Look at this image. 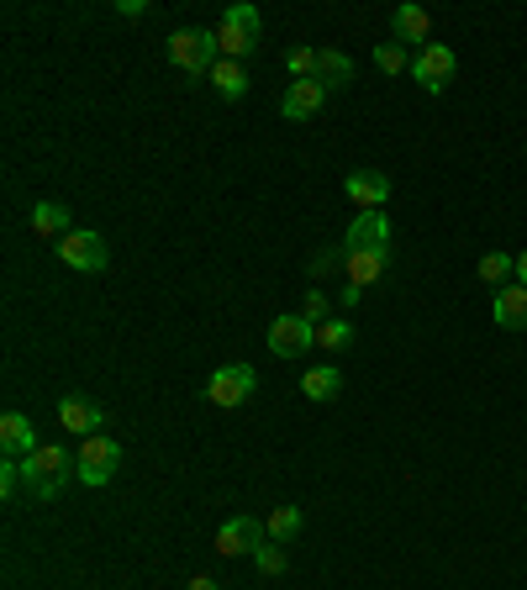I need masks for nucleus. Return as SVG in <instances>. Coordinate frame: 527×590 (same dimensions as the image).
Listing matches in <instances>:
<instances>
[{
	"instance_id": "nucleus-23",
	"label": "nucleus",
	"mask_w": 527,
	"mask_h": 590,
	"mask_svg": "<svg viewBox=\"0 0 527 590\" xmlns=\"http://www.w3.org/2000/svg\"><path fill=\"white\" fill-rule=\"evenodd\" d=\"M301 522H306V517H301V506H274L264 528H269V538H274V543H291L295 532H301Z\"/></svg>"
},
{
	"instance_id": "nucleus-33",
	"label": "nucleus",
	"mask_w": 527,
	"mask_h": 590,
	"mask_svg": "<svg viewBox=\"0 0 527 590\" xmlns=\"http://www.w3.org/2000/svg\"><path fill=\"white\" fill-rule=\"evenodd\" d=\"M185 590H222V586H216L211 575H196V580H190V586H185Z\"/></svg>"
},
{
	"instance_id": "nucleus-1",
	"label": "nucleus",
	"mask_w": 527,
	"mask_h": 590,
	"mask_svg": "<svg viewBox=\"0 0 527 590\" xmlns=\"http://www.w3.org/2000/svg\"><path fill=\"white\" fill-rule=\"evenodd\" d=\"M22 480L37 502H59L63 485L80 480V453H69L63 442H43L32 459H22Z\"/></svg>"
},
{
	"instance_id": "nucleus-11",
	"label": "nucleus",
	"mask_w": 527,
	"mask_h": 590,
	"mask_svg": "<svg viewBox=\"0 0 527 590\" xmlns=\"http://www.w3.org/2000/svg\"><path fill=\"white\" fill-rule=\"evenodd\" d=\"M343 248H349V253H380V248H390V222H385V211H359L349 237H343Z\"/></svg>"
},
{
	"instance_id": "nucleus-18",
	"label": "nucleus",
	"mask_w": 527,
	"mask_h": 590,
	"mask_svg": "<svg viewBox=\"0 0 527 590\" xmlns=\"http://www.w3.org/2000/svg\"><path fill=\"white\" fill-rule=\"evenodd\" d=\"M32 233L69 237V233H74V211L63 206V201H37V206H32Z\"/></svg>"
},
{
	"instance_id": "nucleus-12",
	"label": "nucleus",
	"mask_w": 527,
	"mask_h": 590,
	"mask_svg": "<svg viewBox=\"0 0 527 590\" xmlns=\"http://www.w3.org/2000/svg\"><path fill=\"white\" fill-rule=\"evenodd\" d=\"M343 196H349L359 211H380L385 201H390V175H380V169H353V175L343 179Z\"/></svg>"
},
{
	"instance_id": "nucleus-30",
	"label": "nucleus",
	"mask_w": 527,
	"mask_h": 590,
	"mask_svg": "<svg viewBox=\"0 0 527 590\" xmlns=\"http://www.w3.org/2000/svg\"><path fill=\"white\" fill-rule=\"evenodd\" d=\"M16 485H22V459H5V464H0V502H11Z\"/></svg>"
},
{
	"instance_id": "nucleus-26",
	"label": "nucleus",
	"mask_w": 527,
	"mask_h": 590,
	"mask_svg": "<svg viewBox=\"0 0 527 590\" xmlns=\"http://www.w3.org/2000/svg\"><path fill=\"white\" fill-rule=\"evenodd\" d=\"M375 63H380V74H407L411 54L401 48V43H380V48H375Z\"/></svg>"
},
{
	"instance_id": "nucleus-15",
	"label": "nucleus",
	"mask_w": 527,
	"mask_h": 590,
	"mask_svg": "<svg viewBox=\"0 0 527 590\" xmlns=\"http://www.w3.org/2000/svg\"><path fill=\"white\" fill-rule=\"evenodd\" d=\"M491 311H496V327H506V332H527V285H501L496 295H491Z\"/></svg>"
},
{
	"instance_id": "nucleus-20",
	"label": "nucleus",
	"mask_w": 527,
	"mask_h": 590,
	"mask_svg": "<svg viewBox=\"0 0 527 590\" xmlns=\"http://www.w3.org/2000/svg\"><path fill=\"white\" fill-rule=\"evenodd\" d=\"M211 90H216L222 101H243V95H248V69L237 59H222L211 69Z\"/></svg>"
},
{
	"instance_id": "nucleus-19",
	"label": "nucleus",
	"mask_w": 527,
	"mask_h": 590,
	"mask_svg": "<svg viewBox=\"0 0 527 590\" xmlns=\"http://www.w3.org/2000/svg\"><path fill=\"white\" fill-rule=\"evenodd\" d=\"M301 390H306V401H338L343 396V375L332 364H317V369L301 375Z\"/></svg>"
},
{
	"instance_id": "nucleus-2",
	"label": "nucleus",
	"mask_w": 527,
	"mask_h": 590,
	"mask_svg": "<svg viewBox=\"0 0 527 590\" xmlns=\"http://www.w3.org/2000/svg\"><path fill=\"white\" fill-rule=\"evenodd\" d=\"M169 63L190 80H211V69L222 63V48H216V32H196V27H179L169 37Z\"/></svg>"
},
{
	"instance_id": "nucleus-24",
	"label": "nucleus",
	"mask_w": 527,
	"mask_h": 590,
	"mask_svg": "<svg viewBox=\"0 0 527 590\" xmlns=\"http://www.w3.org/2000/svg\"><path fill=\"white\" fill-rule=\"evenodd\" d=\"M480 280H485V285H512V280H517V259H512V253H485V259H480Z\"/></svg>"
},
{
	"instance_id": "nucleus-14",
	"label": "nucleus",
	"mask_w": 527,
	"mask_h": 590,
	"mask_svg": "<svg viewBox=\"0 0 527 590\" xmlns=\"http://www.w3.org/2000/svg\"><path fill=\"white\" fill-rule=\"evenodd\" d=\"M0 448H5V459H32V453L43 448L27 412H5V416H0Z\"/></svg>"
},
{
	"instance_id": "nucleus-29",
	"label": "nucleus",
	"mask_w": 527,
	"mask_h": 590,
	"mask_svg": "<svg viewBox=\"0 0 527 590\" xmlns=\"http://www.w3.org/2000/svg\"><path fill=\"white\" fill-rule=\"evenodd\" d=\"M343 259H349V248H323V253L312 259V274H317V280H323V274H338Z\"/></svg>"
},
{
	"instance_id": "nucleus-4",
	"label": "nucleus",
	"mask_w": 527,
	"mask_h": 590,
	"mask_svg": "<svg viewBox=\"0 0 527 590\" xmlns=\"http://www.w3.org/2000/svg\"><path fill=\"white\" fill-rule=\"evenodd\" d=\"M254 390H259V375H254L248 364H222V369L206 380V401L222 406V412H233V406H243Z\"/></svg>"
},
{
	"instance_id": "nucleus-6",
	"label": "nucleus",
	"mask_w": 527,
	"mask_h": 590,
	"mask_svg": "<svg viewBox=\"0 0 527 590\" xmlns=\"http://www.w3.org/2000/svg\"><path fill=\"white\" fill-rule=\"evenodd\" d=\"M59 259L74 274H101L106 269V259H112V248H106V237L90 233V227H74L69 237H59Z\"/></svg>"
},
{
	"instance_id": "nucleus-28",
	"label": "nucleus",
	"mask_w": 527,
	"mask_h": 590,
	"mask_svg": "<svg viewBox=\"0 0 527 590\" xmlns=\"http://www.w3.org/2000/svg\"><path fill=\"white\" fill-rule=\"evenodd\" d=\"M301 317L312 327H323L327 317H332V295L327 291H306V300H301Z\"/></svg>"
},
{
	"instance_id": "nucleus-21",
	"label": "nucleus",
	"mask_w": 527,
	"mask_h": 590,
	"mask_svg": "<svg viewBox=\"0 0 527 590\" xmlns=\"http://www.w3.org/2000/svg\"><path fill=\"white\" fill-rule=\"evenodd\" d=\"M317 80H323L327 90H343L353 80V59L338 54V48H323V54H317Z\"/></svg>"
},
{
	"instance_id": "nucleus-16",
	"label": "nucleus",
	"mask_w": 527,
	"mask_h": 590,
	"mask_svg": "<svg viewBox=\"0 0 527 590\" xmlns=\"http://www.w3.org/2000/svg\"><path fill=\"white\" fill-rule=\"evenodd\" d=\"M385 269H390V248H380V253H349L343 259V280L359 285V291H375L385 280Z\"/></svg>"
},
{
	"instance_id": "nucleus-32",
	"label": "nucleus",
	"mask_w": 527,
	"mask_h": 590,
	"mask_svg": "<svg viewBox=\"0 0 527 590\" xmlns=\"http://www.w3.org/2000/svg\"><path fill=\"white\" fill-rule=\"evenodd\" d=\"M143 11H148L143 0H117V16H143Z\"/></svg>"
},
{
	"instance_id": "nucleus-27",
	"label": "nucleus",
	"mask_w": 527,
	"mask_h": 590,
	"mask_svg": "<svg viewBox=\"0 0 527 590\" xmlns=\"http://www.w3.org/2000/svg\"><path fill=\"white\" fill-rule=\"evenodd\" d=\"M317 54H323V48H291V54H285L291 80H317Z\"/></svg>"
},
{
	"instance_id": "nucleus-8",
	"label": "nucleus",
	"mask_w": 527,
	"mask_h": 590,
	"mask_svg": "<svg viewBox=\"0 0 527 590\" xmlns=\"http://www.w3.org/2000/svg\"><path fill=\"white\" fill-rule=\"evenodd\" d=\"M121 470V442L95 433V438L80 442V485H106L112 474Z\"/></svg>"
},
{
	"instance_id": "nucleus-3",
	"label": "nucleus",
	"mask_w": 527,
	"mask_h": 590,
	"mask_svg": "<svg viewBox=\"0 0 527 590\" xmlns=\"http://www.w3.org/2000/svg\"><path fill=\"white\" fill-rule=\"evenodd\" d=\"M216 48H222V59H248L254 48H259V11L254 5H227L222 11V22H216Z\"/></svg>"
},
{
	"instance_id": "nucleus-13",
	"label": "nucleus",
	"mask_w": 527,
	"mask_h": 590,
	"mask_svg": "<svg viewBox=\"0 0 527 590\" xmlns=\"http://www.w3.org/2000/svg\"><path fill=\"white\" fill-rule=\"evenodd\" d=\"M101 422H106V412H101L90 396H63V401H59V427H63V433H74L80 442L95 438V433H101Z\"/></svg>"
},
{
	"instance_id": "nucleus-22",
	"label": "nucleus",
	"mask_w": 527,
	"mask_h": 590,
	"mask_svg": "<svg viewBox=\"0 0 527 590\" xmlns=\"http://www.w3.org/2000/svg\"><path fill=\"white\" fill-rule=\"evenodd\" d=\"M317 349H327V354H343V349H353V322H349V317H327V322L317 327Z\"/></svg>"
},
{
	"instance_id": "nucleus-25",
	"label": "nucleus",
	"mask_w": 527,
	"mask_h": 590,
	"mask_svg": "<svg viewBox=\"0 0 527 590\" xmlns=\"http://www.w3.org/2000/svg\"><path fill=\"white\" fill-rule=\"evenodd\" d=\"M254 564H259V575H285L291 569V559H285V543H274V538H264L259 548H254Z\"/></svg>"
},
{
	"instance_id": "nucleus-34",
	"label": "nucleus",
	"mask_w": 527,
	"mask_h": 590,
	"mask_svg": "<svg viewBox=\"0 0 527 590\" xmlns=\"http://www.w3.org/2000/svg\"><path fill=\"white\" fill-rule=\"evenodd\" d=\"M517 285H527V248L517 253Z\"/></svg>"
},
{
	"instance_id": "nucleus-7",
	"label": "nucleus",
	"mask_w": 527,
	"mask_h": 590,
	"mask_svg": "<svg viewBox=\"0 0 527 590\" xmlns=\"http://www.w3.org/2000/svg\"><path fill=\"white\" fill-rule=\"evenodd\" d=\"M306 349H317V327L306 322L301 311H285L269 322V354L274 358H301Z\"/></svg>"
},
{
	"instance_id": "nucleus-17",
	"label": "nucleus",
	"mask_w": 527,
	"mask_h": 590,
	"mask_svg": "<svg viewBox=\"0 0 527 590\" xmlns=\"http://www.w3.org/2000/svg\"><path fill=\"white\" fill-rule=\"evenodd\" d=\"M390 32H396V43L411 54V43H422V48H428V32H433V22H428V11H422V5H396V11H390Z\"/></svg>"
},
{
	"instance_id": "nucleus-31",
	"label": "nucleus",
	"mask_w": 527,
	"mask_h": 590,
	"mask_svg": "<svg viewBox=\"0 0 527 590\" xmlns=\"http://www.w3.org/2000/svg\"><path fill=\"white\" fill-rule=\"evenodd\" d=\"M364 295H370V291H359V285H349V280H343V291H338V306H343V311H353V306H359Z\"/></svg>"
},
{
	"instance_id": "nucleus-5",
	"label": "nucleus",
	"mask_w": 527,
	"mask_h": 590,
	"mask_svg": "<svg viewBox=\"0 0 527 590\" xmlns=\"http://www.w3.org/2000/svg\"><path fill=\"white\" fill-rule=\"evenodd\" d=\"M454 69H459L454 48H448V43H428V48H417V59H411V80L428 90V95H443V90L454 85Z\"/></svg>"
},
{
	"instance_id": "nucleus-10",
	"label": "nucleus",
	"mask_w": 527,
	"mask_h": 590,
	"mask_svg": "<svg viewBox=\"0 0 527 590\" xmlns=\"http://www.w3.org/2000/svg\"><path fill=\"white\" fill-rule=\"evenodd\" d=\"M264 538H269V528H264L259 517H233V522H222V528H216V554H227V559H237V554H254Z\"/></svg>"
},
{
	"instance_id": "nucleus-9",
	"label": "nucleus",
	"mask_w": 527,
	"mask_h": 590,
	"mask_svg": "<svg viewBox=\"0 0 527 590\" xmlns=\"http://www.w3.org/2000/svg\"><path fill=\"white\" fill-rule=\"evenodd\" d=\"M327 106V85L323 80H291L280 95V117L285 121H312Z\"/></svg>"
}]
</instances>
